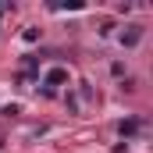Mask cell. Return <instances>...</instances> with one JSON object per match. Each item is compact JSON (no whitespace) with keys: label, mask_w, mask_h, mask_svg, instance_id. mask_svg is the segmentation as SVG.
I'll use <instances>...</instances> for the list:
<instances>
[{"label":"cell","mask_w":153,"mask_h":153,"mask_svg":"<svg viewBox=\"0 0 153 153\" xmlns=\"http://www.w3.org/2000/svg\"><path fill=\"white\" fill-rule=\"evenodd\" d=\"M61 82H68V71H64V68H50V71H46V89H53V85H61Z\"/></svg>","instance_id":"cell-1"}]
</instances>
